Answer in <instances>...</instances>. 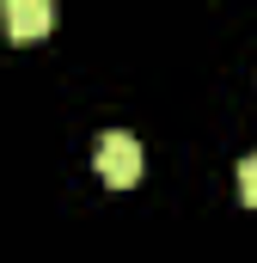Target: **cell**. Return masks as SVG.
I'll return each mask as SVG.
<instances>
[{
  "mask_svg": "<svg viewBox=\"0 0 257 263\" xmlns=\"http://www.w3.org/2000/svg\"><path fill=\"white\" fill-rule=\"evenodd\" d=\"M98 172H104L111 190L141 184V141H135L128 129H104V135H98Z\"/></svg>",
  "mask_w": 257,
  "mask_h": 263,
  "instance_id": "cell-1",
  "label": "cell"
},
{
  "mask_svg": "<svg viewBox=\"0 0 257 263\" xmlns=\"http://www.w3.org/2000/svg\"><path fill=\"white\" fill-rule=\"evenodd\" d=\"M56 25V6L49 0H6V31L12 37H43Z\"/></svg>",
  "mask_w": 257,
  "mask_h": 263,
  "instance_id": "cell-2",
  "label": "cell"
},
{
  "mask_svg": "<svg viewBox=\"0 0 257 263\" xmlns=\"http://www.w3.org/2000/svg\"><path fill=\"white\" fill-rule=\"evenodd\" d=\"M239 196L257 208V153H245V159H239Z\"/></svg>",
  "mask_w": 257,
  "mask_h": 263,
  "instance_id": "cell-3",
  "label": "cell"
}]
</instances>
